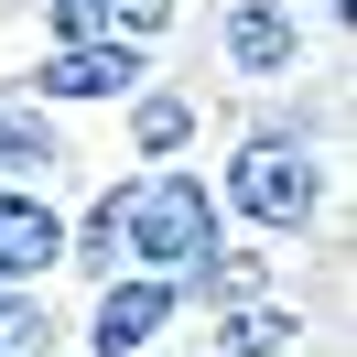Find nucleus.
Returning a JSON list of instances; mask_svg holds the SVG:
<instances>
[{"label": "nucleus", "instance_id": "9b49d317", "mask_svg": "<svg viewBox=\"0 0 357 357\" xmlns=\"http://www.w3.org/2000/svg\"><path fill=\"white\" fill-rule=\"evenodd\" d=\"M109 271H130V260H119V174H98L66 195V271L54 282H109Z\"/></svg>", "mask_w": 357, "mask_h": 357}, {"label": "nucleus", "instance_id": "1a4fd4ad", "mask_svg": "<svg viewBox=\"0 0 357 357\" xmlns=\"http://www.w3.org/2000/svg\"><path fill=\"white\" fill-rule=\"evenodd\" d=\"M174 292H184V314H217V303H249V292H282V249L227 227L206 260H184V271H174Z\"/></svg>", "mask_w": 357, "mask_h": 357}, {"label": "nucleus", "instance_id": "6e6552de", "mask_svg": "<svg viewBox=\"0 0 357 357\" xmlns=\"http://www.w3.org/2000/svg\"><path fill=\"white\" fill-rule=\"evenodd\" d=\"M303 335H314V314L282 282V292H249V303H217L195 347H217V357H303Z\"/></svg>", "mask_w": 357, "mask_h": 357}, {"label": "nucleus", "instance_id": "39448f33", "mask_svg": "<svg viewBox=\"0 0 357 357\" xmlns=\"http://www.w3.org/2000/svg\"><path fill=\"white\" fill-rule=\"evenodd\" d=\"M174 325H184L174 271H109L87 282V314H66V357H152Z\"/></svg>", "mask_w": 357, "mask_h": 357}, {"label": "nucleus", "instance_id": "0eeeda50", "mask_svg": "<svg viewBox=\"0 0 357 357\" xmlns=\"http://www.w3.org/2000/svg\"><path fill=\"white\" fill-rule=\"evenodd\" d=\"M66 271V195L54 184H0V282L33 292Z\"/></svg>", "mask_w": 357, "mask_h": 357}, {"label": "nucleus", "instance_id": "ddd939ff", "mask_svg": "<svg viewBox=\"0 0 357 357\" xmlns=\"http://www.w3.org/2000/svg\"><path fill=\"white\" fill-rule=\"evenodd\" d=\"M44 44H119L109 0H44Z\"/></svg>", "mask_w": 357, "mask_h": 357}, {"label": "nucleus", "instance_id": "f8f14e48", "mask_svg": "<svg viewBox=\"0 0 357 357\" xmlns=\"http://www.w3.org/2000/svg\"><path fill=\"white\" fill-rule=\"evenodd\" d=\"M0 357H66V314H54V292H0Z\"/></svg>", "mask_w": 357, "mask_h": 357}, {"label": "nucleus", "instance_id": "f03ea898", "mask_svg": "<svg viewBox=\"0 0 357 357\" xmlns=\"http://www.w3.org/2000/svg\"><path fill=\"white\" fill-rule=\"evenodd\" d=\"M227 238V206L206 162H119V260L130 271H184Z\"/></svg>", "mask_w": 357, "mask_h": 357}, {"label": "nucleus", "instance_id": "423d86ee", "mask_svg": "<svg viewBox=\"0 0 357 357\" xmlns=\"http://www.w3.org/2000/svg\"><path fill=\"white\" fill-rule=\"evenodd\" d=\"M119 152L130 162H195L206 152V87L195 76H141L119 98Z\"/></svg>", "mask_w": 357, "mask_h": 357}, {"label": "nucleus", "instance_id": "dca6fc26", "mask_svg": "<svg viewBox=\"0 0 357 357\" xmlns=\"http://www.w3.org/2000/svg\"><path fill=\"white\" fill-rule=\"evenodd\" d=\"M195 357H217V347H195Z\"/></svg>", "mask_w": 357, "mask_h": 357}, {"label": "nucleus", "instance_id": "7ed1b4c3", "mask_svg": "<svg viewBox=\"0 0 357 357\" xmlns=\"http://www.w3.org/2000/svg\"><path fill=\"white\" fill-rule=\"evenodd\" d=\"M206 44H217L227 87H303V76L325 66V33H314V11H292V0H217Z\"/></svg>", "mask_w": 357, "mask_h": 357}, {"label": "nucleus", "instance_id": "f257e3e1", "mask_svg": "<svg viewBox=\"0 0 357 357\" xmlns=\"http://www.w3.org/2000/svg\"><path fill=\"white\" fill-rule=\"evenodd\" d=\"M206 184H217V206H227L238 238L303 249L314 227L335 217V195H347V162H335L325 141H249V130H227V162Z\"/></svg>", "mask_w": 357, "mask_h": 357}, {"label": "nucleus", "instance_id": "9d476101", "mask_svg": "<svg viewBox=\"0 0 357 357\" xmlns=\"http://www.w3.org/2000/svg\"><path fill=\"white\" fill-rule=\"evenodd\" d=\"M76 174V141L54 109H33L22 87H0V184H66Z\"/></svg>", "mask_w": 357, "mask_h": 357}, {"label": "nucleus", "instance_id": "20e7f679", "mask_svg": "<svg viewBox=\"0 0 357 357\" xmlns=\"http://www.w3.org/2000/svg\"><path fill=\"white\" fill-rule=\"evenodd\" d=\"M141 76H162L152 44H33V66L0 76V87H22L33 109H54V119H87V109H119Z\"/></svg>", "mask_w": 357, "mask_h": 357}, {"label": "nucleus", "instance_id": "4468645a", "mask_svg": "<svg viewBox=\"0 0 357 357\" xmlns=\"http://www.w3.org/2000/svg\"><path fill=\"white\" fill-rule=\"evenodd\" d=\"M109 11H119V44H152V54H162V33L184 22V0H109Z\"/></svg>", "mask_w": 357, "mask_h": 357}, {"label": "nucleus", "instance_id": "2eb2a0df", "mask_svg": "<svg viewBox=\"0 0 357 357\" xmlns=\"http://www.w3.org/2000/svg\"><path fill=\"white\" fill-rule=\"evenodd\" d=\"M292 11H325V0H292Z\"/></svg>", "mask_w": 357, "mask_h": 357}]
</instances>
